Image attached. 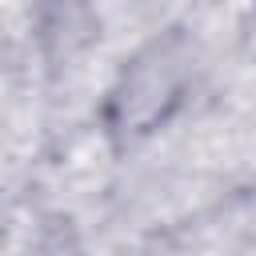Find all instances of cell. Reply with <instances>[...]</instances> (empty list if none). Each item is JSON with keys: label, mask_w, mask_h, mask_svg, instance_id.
Segmentation results:
<instances>
[{"label": "cell", "mask_w": 256, "mask_h": 256, "mask_svg": "<svg viewBox=\"0 0 256 256\" xmlns=\"http://www.w3.org/2000/svg\"><path fill=\"white\" fill-rule=\"evenodd\" d=\"M200 68H204L200 40L184 24H168L148 40H140L120 60L96 108L108 156L124 160L140 152L148 140H156L164 128H172V120L192 104Z\"/></svg>", "instance_id": "1"}, {"label": "cell", "mask_w": 256, "mask_h": 256, "mask_svg": "<svg viewBox=\"0 0 256 256\" xmlns=\"http://www.w3.org/2000/svg\"><path fill=\"white\" fill-rule=\"evenodd\" d=\"M248 4H252V8H256V0H248Z\"/></svg>", "instance_id": "2"}]
</instances>
